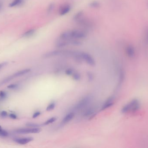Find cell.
Instances as JSON below:
<instances>
[{"label":"cell","mask_w":148,"mask_h":148,"mask_svg":"<svg viewBox=\"0 0 148 148\" xmlns=\"http://www.w3.org/2000/svg\"><path fill=\"white\" fill-rule=\"evenodd\" d=\"M113 98L112 97L108 98L107 99V100L106 101V102L105 103L103 106H102V108L101 109V110H103L112 106L114 103L113 102Z\"/></svg>","instance_id":"cell-12"},{"label":"cell","mask_w":148,"mask_h":148,"mask_svg":"<svg viewBox=\"0 0 148 148\" xmlns=\"http://www.w3.org/2000/svg\"><path fill=\"white\" fill-rule=\"evenodd\" d=\"M36 29L31 28L26 31L22 34V37L24 38H29L33 36L36 33Z\"/></svg>","instance_id":"cell-11"},{"label":"cell","mask_w":148,"mask_h":148,"mask_svg":"<svg viewBox=\"0 0 148 148\" xmlns=\"http://www.w3.org/2000/svg\"><path fill=\"white\" fill-rule=\"evenodd\" d=\"M24 0H13L10 3L9 7L10 8H15L18 6L23 4Z\"/></svg>","instance_id":"cell-14"},{"label":"cell","mask_w":148,"mask_h":148,"mask_svg":"<svg viewBox=\"0 0 148 148\" xmlns=\"http://www.w3.org/2000/svg\"><path fill=\"white\" fill-rule=\"evenodd\" d=\"M84 13L83 11H79L77 12L73 17V20L75 22H77L78 20L80 19L81 18L84 17Z\"/></svg>","instance_id":"cell-15"},{"label":"cell","mask_w":148,"mask_h":148,"mask_svg":"<svg viewBox=\"0 0 148 148\" xmlns=\"http://www.w3.org/2000/svg\"><path fill=\"white\" fill-rule=\"evenodd\" d=\"M92 97L90 96H87L82 98L79 102L75 105L74 109L75 110H79L84 108L91 102Z\"/></svg>","instance_id":"cell-4"},{"label":"cell","mask_w":148,"mask_h":148,"mask_svg":"<svg viewBox=\"0 0 148 148\" xmlns=\"http://www.w3.org/2000/svg\"><path fill=\"white\" fill-rule=\"evenodd\" d=\"M3 4L2 3L0 2V10H1V8H2Z\"/></svg>","instance_id":"cell-32"},{"label":"cell","mask_w":148,"mask_h":148,"mask_svg":"<svg viewBox=\"0 0 148 148\" xmlns=\"http://www.w3.org/2000/svg\"><path fill=\"white\" fill-rule=\"evenodd\" d=\"M88 34L86 31L79 29L68 30L62 33L59 38L61 39L82 40L87 37Z\"/></svg>","instance_id":"cell-1"},{"label":"cell","mask_w":148,"mask_h":148,"mask_svg":"<svg viewBox=\"0 0 148 148\" xmlns=\"http://www.w3.org/2000/svg\"><path fill=\"white\" fill-rule=\"evenodd\" d=\"M89 6L90 8L97 9V8H98L101 7V4L99 1H91V2L90 3Z\"/></svg>","instance_id":"cell-17"},{"label":"cell","mask_w":148,"mask_h":148,"mask_svg":"<svg viewBox=\"0 0 148 148\" xmlns=\"http://www.w3.org/2000/svg\"><path fill=\"white\" fill-rule=\"evenodd\" d=\"M65 74L68 76H70L71 75L73 74V70L72 68H69L65 71Z\"/></svg>","instance_id":"cell-26"},{"label":"cell","mask_w":148,"mask_h":148,"mask_svg":"<svg viewBox=\"0 0 148 148\" xmlns=\"http://www.w3.org/2000/svg\"><path fill=\"white\" fill-rule=\"evenodd\" d=\"M8 135V132L4 129L0 130V136L1 137H7Z\"/></svg>","instance_id":"cell-22"},{"label":"cell","mask_w":148,"mask_h":148,"mask_svg":"<svg viewBox=\"0 0 148 148\" xmlns=\"http://www.w3.org/2000/svg\"><path fill=\"white\" fill-rule=\"evenodd\" d=\"M82 44V42L80 40L76 39L65 40L59 38L56 42V46L58 48H63L69 45L75 46H79Z\"/></svg>","instance_id":"cell-2"},{"label":"cell","mask_w":148,"mask_h":148,"mask_svg":"<svg viewBox=\"0 0 148 148\" xmlns=\"http://www.w3.org/2000/svg\"><path fill=\"white\" fill-rule=\"evenodd\" d=\"M7 115H8V113H7V112L5 111H2V112H1V117H6Z\"/></svg>","instance_id":"cell-29"},{"label":"cell","mask_w":148,"mask_h":148,"mask_svg":"<svg viewBox=\"0 0 148 148\" xmlns=\"http://www.w3.org/2000/svg\"><path fill=\"white\" fill-rule=\"evenodd\" d=\"M10 117L11 118L13 119H17V116L15 114H13V113H11L10 115Z\"/></svg>","instance_id":"cell-31"},{"label":"cell","mask_w":148,"mask_h":148,"mask_svg":"<svg viewBox=\"0 0 148 148\" xmlns=\"http://www.w3.org/2000/svg\"><path fill=\"white\" fill-rule=\"evenodd\" d=\"M33 138L32 137H27V138L16 139H14V141L15 142L20 144L25 145L33 140Z\"/></svg>","instance_id":"cell-9"},{"label":"cell","mask_w":148,"mask_h":148,"mask_svg":"<svg viewBox=\"0 0 148 148\" xmlns=\"http://www.w3.org/2000/svg\"><path fill=\"white\" fill-rule=\"evenodd\" d=\"M87 75H88V81L89 82H92L94 78L93 74H92V73L88 72L87 73Z\"/></svg>","instance_id":"cell-23"},{"label":"cell","mask_w":148,"mask_h":148,"mask_svg":"<svg viewBox=\"0 0 148 148\" xmlns=\"http://www.w3.org/2000/svg\"><path fill=\"white\" fill-rule=\"evenodd\" d=\"M31 71L30 69H27L25 70H22L21 71H18L15 74L13 75V77H17V76H23V75L26 74L27 73Z\"/></svg>","instance_id":"cell-16"},{"label":"cell","mask_w":148,"mask_h":148,"mask_svg":"<svg viewBox=\"0 0 148 148\" xmlns=\"http://www.w3.org/2000/svg\"><path fill=\"white\" fill-rule=\"evenodd\" d=\"M26 126L29 127L31 128L39 127L40 126V125L34 123H28L26 124Z\"/></svg>","instance_id":"cell-21"},{"label":"cell","mask_w":148,"mask_h":148,"mask_svg":"<svg viewBox=\"0 0 148 148\" xmlns=\"http://www.w3.org/2000/svg\"><path fill=\"white\" fill-rule=\"evenodd\" d=\"M17 84H10V85H9V86H7V88H9V89H15L17 87Z\"/></svg>","instance_id":"cell-27"},{"label":"cell","mask_w":148,"mask_h":148,"mask_svg":"<svg viewBox=\"0 0 148 148\" xmlns=\"http://www.w3.org/2000/svg\"><path fill=\"white\" fill-rule=\"evenodd\" d=\"M8 64L7 62H4L2 63H0V70L3 67H4V66H6Z\"/></svg>","instance_id":"cell-30"},{"label":"cell","mask_w":148,"mask_h":148,"mask_svg":"<svg viewBox=\"0 0 148 148\" xmlns=\"http://www.w3.org/2000/svg\"><path fill=\"white\" fill-rule=\"evenodd\" d=\"M139 107V104L138 101L137 100H133L124 106L122 110L123 113H131L135 112L138 110Z\"/></svg>","instance_id":"cell-3"},{"label":"cell","mask_w":148,"mask_h":148,"mask_svg":"<svg viewBox=\"0 0 148 148\" xmlns=\"http://www.w3.org/2000/svg\"><path fill=\"white\" fill-rule=\"evenodd\" d=\"M72 9V6L69 4H65L61 5L59 9V14L60 16H64L68 14Z\"/></svg>","instance_id":"cell-7"},{"label":"cell","mask_w":148,"mask_h":148,"mask_svg":"<svg viewBox=\"0 0 148 148\" xmlns=\"http://www.w3.org/2000/svg\"><path fill=\"white\" fill-rule=\"evenodd\" d=\"M41 114V113L40 112H36L33 114V118H36V117H38V116H40V115Z\"/></svg>","instance_id":"cell-28"},{"label":"cell","mask_w":148,"mask_h":148,"mask_svg":"<svg viewBox=\"0 0 148 148\" xmlns=\"http://www.w3.org/2000/svg\"><path fill=\"white\" fill-rule=\"evenodd\" d=\"M7 96L6 93L3 91H0V99H3L6 98Z\"/></svg>","instance_id":"cell-25"},{"label":"cell","mask_w":148,"mask_h":148,"mask_svg":"<svg viewBox=\"0 0 148 148\" xmlns=\"http://www.w3.org/2000/svg\"><path fill=\"white\" fill-rule=\"evenodd\" d=\"M41 131V129L39 127L25 128L19 129L16 130V132L19 134H28V133H38Z\"/></svg>","instance_id":"cell-6"},{"label":"cell","mask_w":148,"mask_h":148,"mask_svg":"<svg viewBox=\"0 0 148 148\" xmlns=\"http://www.w3.org/2000/svg\"><path fill=\"white\" fill-rule=\"evenodd\" d=\"M81 56L83 60L85 61L91 67L95 66V61L91 54L84 52H81Z\"/></svg>","instance_id":"cell-5"},{"label":"cell","mask_w":148,"mask_h":148,"mask_svg":"<svg viewBox=\"0 0 148 148\" xmlns=\"http://www.w3.org/2000/svg\"><path fill=\"white\" fill-rule=\"evenodd\" d=\"M55 8V4L53 3H52L49 4L47 8V12L48 14H50L53 11V10Z\"/></svg>","instance_id":"cell-18"},{"label":"cell","mask_w":148,"mask_h":148,"mask_svg":"<svg viewBox=\"0 0 148 148\" xmlns=\"http://www.w3.org/2000/svg\"><path fill=\"white\" fill-rule=\"evenodd\" d=\"M95 107H90L84 112V116L85 117L90 116L89 117L90 119H91V117H94L95 116Z\"/></svg>","instance_id":"cell-10"},{"label":"cell","mask_w":148,"mask_h":148,"mask_svg":"<svg viewBox=\"0 0 148 148\" xmlns=\"http://www.w3.org/2000/svg\"><path fill=\"white\" fill-rule=\"evenodd\" d=\"M2 129V128H1V126H0V130H1Z\"/></svg>","instance_id":"cell-33"},{"label":"cell","mask_w":148,"mask_h":148,"mask_svg":"<svg viewBox=\"0 0 148 148\" xmlns=\"http://www.w3.org/2000/svg\"><path fill=\"white\" fill-rule=\"evenodd\" d=\"M55 106H56V105H55V103H51V104L49 105L46 108V111H50L52 110H53L55 108Z\"/></svg>","instance_id":"cell-20"},{"label":"cell","mask_w":148,"mask_h":148,"mask_svg":"<svg viewBox=\"0 0 148 148\" xmlns=\"http://www.w3.org/2000/svg\"><path fill=\"white\" fill-rule=\"evenodd\" d=\"M74 116H75V113L73 112H71L70 113H69L63 119L62 121L63 123L66 124L69 122L73 119Z\"/></svg>","instance_id":"cell-13"},{"label":"cell","mask_w":148,"mask_h":148,"mask_svg":"<svg viewBox=\"0 0 148 148\" xmlns=\"http://www.w3.org/2000/svg\"><path fill=\"white\" fill-rule=\"evenodd\" d=\"M73 78L75 80H78L81 78L80 74L78 73H75L73 74Z\"/></svg>","instance_id":"cell-24"},{"label":"cell","mask_w":148,"mask_h":148,"mask_svg":"<svg viewBox=\"0 0 148 148\" xmlns=\"http://www.w3.org/2000/svg\"><path fill=\"white\" fill-rule=\"evenodd\" d=\"M56 117H53L50 119L49 120H48L47 121H46L44 123V125H48L52 123V122H54L55 121H56Z\"/></svg>","instance_id":"cell-19"},{"label":"cell","mask_w":148,"mask_h":148,"mask_svg":"<svg viewBox=\"0 0 148 148\" xmlns=\"http://www.w3.org/2000/svg\"><path fill=\"white\" fill-rule=\"evenodd\" d=\"M63 52L64 50H56L51 51L45 53V54H44V55L42 56V57H44V58H50L56 56L63 55Z\"/></svg>","instance_id":"cell-8"}]
</instances>
